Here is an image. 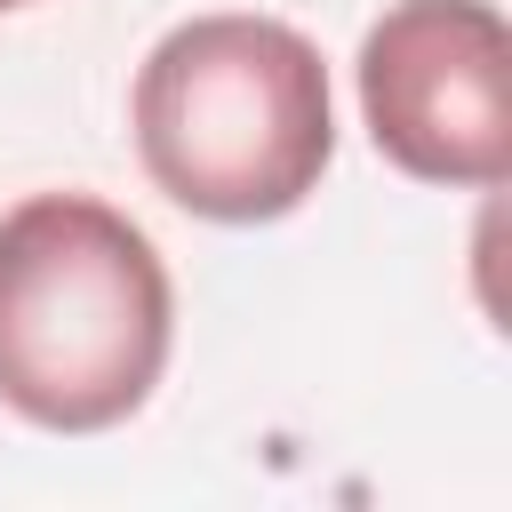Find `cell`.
Masks as SVG:
<instances>
[{"mask_svg": "<svg viewBox=\"0 0 512 512\" xmlns=\"http://www.w3.org/2000/svg\"><path fill=\"white\" fill-rule=\"evenodd\" d=\"M8 8H32V0H0V16H8Z\"/></svg>", "mask_w": 512, "mask_h": 512, "instance_id": "4", "label": "cell"}, {"mask_svg": "<svg viewBox=\"0 0 512 512\" xmlns=\"http://www.w3.org/2000/svg\"><path fill=\"white\" fill-rule=\"evenodd\" d=\"M144 176L200 224L296 216L336 160L320 48L280 16H192L152 40L128 96Z\"/></svg>", "mask_w": 512, "mask_h": 512, "instance_id": "2", "label": "cell"}, {"mask_svg": "<svg viewBox=\"0 0 512 512\" xmlns=\"http://www.w3.org/2000/svg\"><path fill=\"white\" fill-rule=\"evenodd\" d=\"M176 336V288L136 216L96 192L0 208V408L88 440L128 424Z\"/></svg>", "mask_w": 512, "mask_h": 512, "instance_id": "1", "label": "cell"}, {"mask_svg": "<svg viewBox=\"0 0 512 512\" xmlns=\"http://www.w3.org/2000/svg\"><path fill=\"white\" fill-rule=\"evenodd\" d=\"M360 120L376 152L448 192L512 176V32L488 0H392L360 40Z\"/></svg>", "mask_w": 512, "mask_h": 512, "instance_id": "3", "label": "cell"}]
</instances>
